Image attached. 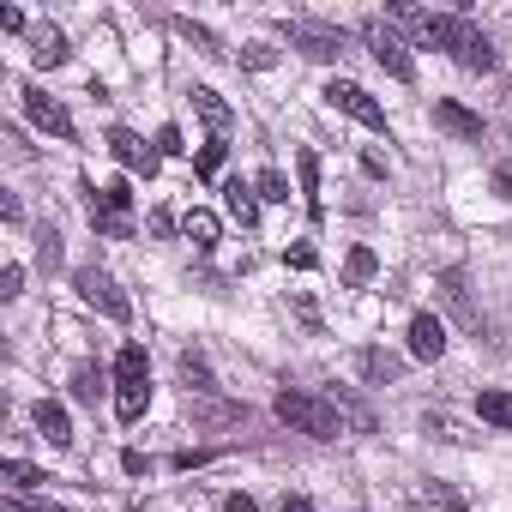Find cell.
Masks as SVG:
<instances>
[{
  "mask_svg": "<svg viewBox=\"0 0 512 512\" xmlns=\"http://www.w3.org/2000/svg\"><path fill=\"white\" fill-rule=\"evenodd\" d=\"M37 260H43V266H61V235H55V229L37 235Z\"/></svg>",
  "mask_w": 512,
  "mask_h": 512,
  "instance_id": "obj_32",
  "label": "cell"
},
{
  "mask_svg": "<svg viewBox=\"0 0 512 512\" xmlns=\"http://www.w3.org/2000/svg\"><path fill=\"white\" fill-rule=\"evenodd\" d=\"M25 290V266H7V272H0V302H13Z\"/></svg>",
  "mask_w": 512,
  "mask_h": 512,
  "instance_id": "obj_33",
  "label": "cell"
},
{
  "mask_svg": "<svg viewBox=\"0 0 512 512\" xmlns=\"http://www.w3.org/2000/svg\"><path fill=\"white\" fill-rule=\"evenodd\" d=\"M272 410H278L284 428H296V434H308V440H338V434H344V416H338L332 398H320V392L284 386V392L272 398Z\"/></svg>",
  "mask_w": 512,
  "mask_h": 512,
  "instance_id": "obj_2",
  "label": "cell"
},
{
  "mask_svg": "<svg viewBox=\"0 0 512 512\" xmlns=\"http://www.w3.org/2000/svg\"><path fill=\"white\" fill-rule=\"evenodd\" d=\"M356 374H362L368 386H392V380L404 374V356H392V350H362V356H356Z\"/></svg>",
  "mask_w": 512,
  "mask_h": 512,
  "instance_id": "obj_14",
  "label": "cell"
},
{
  "mask_svg": "<svg viewBox=\"0 0 512 512\" xmlns=\"http://www.w3.org/2000/svg\"><path fill=\"white\" fill-rule=\"evenodd\" d=\"M25 115H31L43 133H55V139H73V133H79V127H73V115H67V109L49 97V91H37V85L25 91Z\"/></svg>",
  "mask_w": 512,
  "mask_h": 512,
  "instance_id": "obj_9",
  "label": "cell"
},
{
  "mask_svg": "<svg viewBox=\"0 0 512 512\" xmlns=\"http://www.w3.org/2000/svg\"><path fill=\"white\" fill-rule=\"evenodd\" d=\"M320 97H326V103H332L338 115H350V121L374 127V133H386V109H380V103H374V97H368V91H362L356 79H332V85H326Z\"/></svg>",
  "mask_w": 512,
  "mask_h": 512,
  "instance_id": "obj_6",
  "label": "cell"
},
{
  "mask_svg": "<svg viewBox=\"0 0 512 512\" xmlns=\"http://www.w3.org/2000/svg\"><path fill=\"white\" fill-rule=\"evenodd\" d=\"M223 205H229V217H235L241 229L260 223V193H253L247 181H229V187H223Z\"/></svg>",
  "mask_w": 512,
  "mask_h": 512,
  "instance_id": "obj_18",
  "label": "cell"
},
{
  "mask_svg": "<svg viewBox=\"0 0 512 512\" xmlns=\"http://www.w3.org/2000/svg\"><path fill=\"white\" fill-rule=\"evenodd\" d=\"M97 392H103V368H97V362H79V368H73V398H79V404H97Z\"/></svg>",
  "mask_w": 512,
  "mask_h": 512,
  "instance_id": "obj_27",
  "label": "cell"
},
{
  "mask_svg": "<svg viewBox=\"0 0 512 512\" xmlns=\"http://www.w3.org/2000/svg\"><path fill=\"white\" fill-rule=\"evenodd\" d=\"M374 272H380L374 247H350V260H344V284H350V290H362V284H368Z\"/></svg>",
  "mask_w": 512,
  "mask_h": 512,
  "instance_id": "obj_24",
  "label": "cell"
},
{
  "mask_svg": "<svg viewBox=\"0 0 512 512\" xmlns=\"http://www.w3.org/2000/svg\"><path fill=\"white\" fill-rule=\"evenodd\" d=\"M73 290H79V302H91L103 320H115V326H127V320H133V302L121 296V284H115L109 272H97V266H79V272H73Z\"/></svg>",
  "mask_w": 512,
  "mask_h": 512,
  "instance_id": "obj_5",
  "label": "cell"
},
{
  "mask_svg": "<svg viewBox=\"0 0 512 512\" xmlns=\"http://www.w3.org/2000/svg\"><path fill=\"white\" fill-rule=\"evenodd\" d=\"M181 229H187V241H193L199 253H211V247H217V217H211V211H187V217H181Z\"/></svg>",
  "mask_w": 512,
  "mask_h": 512,
  "instance_id": "obj_22",
  "label": "cell"
},
{
  "mask_svg": "<svg viewBox=\"0 0 512 512\" xmlns=\"http://www.w3.org/2000/svg\"><path fill=\"white\" fill-rule=\"evenodd\" d=\"M241 67L266 73V67H278V49H272V43H247V49H241Z\"/></svg>",
  "mask_w": 512,
  "mask_h": 512,
  "instance_id": "obj_29",
  "label": "cell"
},
{
  "mask_svg": "<svg viewBox=\"0 0 512 512\" xmlns=\"http://www.w3.org/2000/svg\"><path fill=\"white\" fill-rule=\"evenodd\" d=\"M278 512H314V500H308V494H284V506H278Z\"/></svg>",
  "mask_w": 512,
  "mask_h": 512,
  "instance_id": "obj_39",
  "label": "cell"
},
{
  "mask_svg": "<svg viewBox=\"0 0 512 512\" xmlns=\"http://www.w3.org/2000/svg\"><path fill=\"white\" fill-rule=\"evenodd\" d=\"M31 422H37V434H43L49 446H73V422H67V410H61L55 398H43V404L31 410Z\"/></svg>",
  "mask_w": 512,
  "mask_h": 512,
  "instance_id": "obj_15",
  "label": "cell"
},
{
  "mask_svg": "<svg viewBox=\"0 0 512 512\" xmlns=\"http://www.w3.org/2000/svg\"><path fill=\"white\" fill-rule=\"evenodd\" d=\"M109 157L121 163V169H139V175H157V151L139 139V133H127V127H115L109 133Z\"/></svg>",
  "mask_w": 512,
  "mask_h": 512,
  "instance_id": "obj_10",
  "label": "cell"
},
{
  "mask_svg": "<svg viewBox=\"0 0 512 512\" xmlns=\"http://www.w3.org/2000/svg\"><path fill=\"white\" fill-rule=\"evenodd\" d=\"M476 416H482L488 428H512V392H482V398H476Z\"/></svg>",
  "mask_w": 512,
  "mask_h": 512,
  "instance_id": "obj_23",
  "label": "cell"
},
{
  "mask_svg": "<svg viewBox=\"0 0 512 512\" xmlns=\"http://www.w3.org/2000/svg\"><path fill=\"white\" fill-rule=\"evenodd\" d=\"M368 49H374V61H380L398 85H416V61H410V49L398 43V31H392V25L368 19Z\"/></svg>",
  "mask_w": 512,
  "mask_h": 512,
  "instance_id": "obj_7",
  "label": "cell"
},
{
  "mask_svg": "<svg viewBox=\"0 0 512 512\" xmlns=\"http://www.w3.org/2000/svg\"><path fill=\"white\" fill-rule=\"evenodd\" d=\"M326 398H332V410H338V416H344L356 434H374V410H368L356 392H326Z\"/></svg>",
  "mask_w": 512,
  "mask_h": 512,
  "instance_id": "obj_21",
  "label": "cell"
},
{
  "mask_svg": "<svg viewBox=\"0 0 512 512\" xmlns=\"http://www.w3.org/2000/svg\"><path fill=\"white\" fill-rule=\"evenodd\" d=\"M145 410H151V362H145L139 344H121V356H115V416L139 422Z\"/></svg>",
  "mask_w": 512,
  "mask_h": 512,
  "instance_id": "obj_3",
  "label": "cell"
},
{
  "mask_svg": "<svg viewBox=\"0 0 512 512\" xmlns=\"http://www.w3.org/2000/svg\"><path fill=\"white\" fill-rule=\"evenodd\" d=\"M392 19H398V25H410L422 43L446 49V55H452L458 67H470V73H494V61H500V55H494V43H488L464 13H416V7H398Z\"/></svg>",
  "mask_w": 512,
  "mask_h": 512,
  "instance_id": "obj_1",
  "label": "cell"
},
{
  "mask_svg": "<svg viewBox=\"0 0 512 512\" xmlns=\"http://www.w3.org/2000/svg\"><path fill=\"white\" fill-rule=\"evenodd\" d=\"M494 193H500V199H512V163H500V169H494Z\"/></svg>",
  "mask_w": 512,
  "mask_h": 512,
  "instance_id": "obj_38",
  "label": "cell"
},
{
  "mask_svg": "<svg viewBox=\"0 0 512 512\" xmlns=\"http://www.w3.org/2000/svg\"><path fill=\"white\" fill-rule=\"evenodd\" d=\"M91 199V229L109 235V241H127L133 235V187L127 181H109V187H85Z\"/></svg>",
  "mask_w": 512,
  "mask_h": 512,
  "instance_id": "obj_4",
  "label": "cell"
},
{
  "mask_svg": "<svg viewBox=\"0 0 512 512\" xmlns=\"http://www.w3.org/2000/svg\"><path fill=\"white\" fill-rule=\"evenodd\" d=\"M181 380H187L193 392H217V380H211V362H205L199 350H181Z\"/></svg>",
  "mask_w": 512,
  "mask_h": 512,
  "instance_id": "obj_25",
  "label": "cell"
},
{
  "mask_svg": "<svg viewBox=\"0 0 512 512\" xmlns=\"http://www.w3.org/2000/svg\"><path fill=\"white\" fill-rule=\"evenodd\" d=\"M181 151H187V145H181V127H163V133H157V157H181Z\"/></svg>",
  "mask_w": 512,
  "mask_h": 512,
  "instance_id": "obj_35",
  "label": "cell"
},
{
  "mask_svg": "<svg viewBox=\"0 0 512 512\" xmlns=\"http://www.w3.org/2000/svg\"><path fill=\"white\" fill-rule=\"evenodd\" d=\"M121 470H127V476H151V458H145V452H121Z\"/></svg>",
  "mask_w": 512,
  "mask_h": 512,
  "instance_id": "obj_37",
  "label": "cell"
},
{
  "mask_svg": "<svg viewBox=\"0 0 512 512\" xmlns=\"http://www.w3.org/2000/svg\"><path fill=\"white\" fill-rule=\"evenodd\" d=\"M223 157H229V145H223V139H211V145H199V163H193V169H199V175L211 181V175L223 169Z\"/></svg>",
  "mask_w": 512,
  "mask_h": 512,
  "instance_id": "obj_28",
  "label": "cell"
},
{
  "mask_svg": "<svg viewBox=\"0 0 512 512\" xmlns=\"http://www.w3.org/2000/svg\"><path fill=\"white\" fill-rule=\"evenodd\" d=\"M67 55H73V49H67V37H61L55 25L31 31V61H37V67H67Z\"/></svg>",
  "mask_w": 512,
  "mask_h": 512,
  "instance_id": "obj_16",
  "label": "cell"
},
{
  "mask_svg": "<svg viewBox=\"0 0 512 512\" xmlns=\"http://www.w3.org/2000/svg\"><path fill=\"white\" fill-rule=\"evenodd\" d=\"M175 31H181V37H187V43H199V49H205V55H223V49H217V37H211V31H205V25H193V19H175Z\"/></svg>",
  "mask_w": 512,
  "mask_h": 512,
  "instance_id": "obj_30",
  "label": "cell"
},
{
  "mask_svg": "<svg viewBox=\"0 0 512 512\" xmlns=\"http://www.w3.org/2000/svg\"><path fill=\"white\" fill-rule=\"evenodd\" d=\"M290 49H302L308 61H338V55H344V31H326V25H290Z\"/></svg>",
  "mask_w": 512,
  "mask_h": 512,
  "instance_id": "obj_8",
  "label": "cell"
},
{
  "mask_svg": "<svg viewBox=\"0 0 512 512\" xmlns=\"http://www.w3.org/2000/svg\"><path fill=\"white\" fill-rule=\"evenodd\" d=\"M0 482H7V494H31V488H43L49 476H43L37 464H25V458H7V464H0Z\"/></svg>",
  "mask_w": 512,
  "mask_h": 512,
  "instance_id": "obj_20",
  "label": "cell"
},
{
  "mask_svg": "<svg viewBox=\"0 0 512 512\" xmlns=\"http://www.w3.org/2000/svg\"><path fill=\"white\" fill-rule=\"evenodd\" d=\"M193 109H199V121H205L211 133H223V127L235 121V115H229V103H223V97H217L211 85H193Z\"/></svg>",
  "mask_w": 512,
  "mask_h": 512,
  "instance_id": "obj_19",
  "label": "cell"
},
{
  "mask_svg": "<svg viewBox=\"0 0 512 512\" xmlns=\"http://www.w3.org/2000/svg\"><path fill=\"white\" fill-rule=\"evenodd\" d=\"M434 127L440 133H452V139H464V145H482V115H470L464 103H434Z\"/></svg>",
  "mask_w": 512,
  "mask_h": 512,
  "instance_id": "obj_12",
  "label": "cell"
},
{
  "mask_svg": "<svg viewBox=\"0 0 512 512\" xmlns=\"http://www.w3.org/2000/svg\"><path fill=\"white\" fill-rule=\"evenodd\" d=\"M410 356H416V362H440V356H446V326H440L434 314H416V320H410Z\"/></svg>",
  "mask_w": 512,
  "mask_h": 512,
  "instance_id": "obj_13",
  "label": "cell"
},
{
  "mask_svg": "<svg viewBox=\"0 0 512 512\" xmlns=\"http://www.w3.org/2000/svg\"><path fill=\"white\" fill-rule=\"evenodd\" d=\"M284 266H296V272H314V266H320V253H314V247H290V253H284Z\"/></svg>",
  "mask_w": 512,
  "mask_h": 512,
  "instance_id": "obj_34",
  "label": "cell"
},
{
  "mask_svg": "<svg viewBox=\"0 0 512 512\" xmlns=\"http://www.w3.org/2000/svg\"><path fill=\"white\" fill-rule=\"evenodd\" d=\"M296 175H302V205H308V217H326V199H320V157H314V151H296Z\"/></svg>",
  "mask_w": 512,
  "mask_h": 512,
  "instance_id": "obj_17",
  "label": "cell"
},
{
  "mask_svg": "<svg viewBox=\"0 0 512 512\" xmlns=\"http://www.w3.org/2000/svg\"><path fill=\"white\" fill-rule=\"evenodd\" d=\"M199 464H211V452H199V446H187V452H175V470H199Z\"/></svg>",
  "mask_w": 512,
  "mask_h": 512,
  "instance_id": "obj_36",
  "label": "cell"
},
{
  "mask_svg": "<svg viewBox=\"0 0 512 512\" xmlns=\"http://www.w3.org/2000/svg\"><path fill=\"white\" fill-rule=\"evenodd\" d=\"M0 512H67V506H55V500H25V494H7V500H0Z\"/></svg>",
  "mask_w": 512,
  "mask_h": 512,
  "instance_id": "obj_31",
  "label": "cell"
},
{
  "mask_svg": "<svg viewBox=\"0 0 512 512\" xmlns=\"http://www.w3.org/2000/svg\"><path fill=\"white\" fill-rule=\"evenodd\" d=\"M253 193L272 199V205H290V175L284 169H260V175H253Z\"/></svg>",
  "mask_w": 512,
  "mask_h": 512,
  "instance_id": "obj_26",
  "label": "cell"
},
{
  "mask_svg": "<svg viewBox=\"0 0 512 512\" xmlns=\"http://www.w3.org/2000/svg\"><path fill=\"white\" fill-rule=\"evenodd\" d=\"M223 512H260V506H253L247 494H229V500H223Z\"/></svg>",
  "mask_w": 512,
  "mask_h": 512,
  "instance_id": "obj_40",
  "label": "cell"
},
{
  "mask_svg": "<svg viewBox=\"0 0 512 512\" xmlns=\"http://www.w3.org/2000/svg\"><path fill=\"white\" fill-rule=\"evenodd\" d=\"M440 302L464 320V332H476L482 338V308L470 302V284H464V272H440Z\"/></svg>",
  "mask_w": 512,
  "mask_h": 512,
  "instance_id": "obj_11",
  "label": "cell"
}]
</instances>
